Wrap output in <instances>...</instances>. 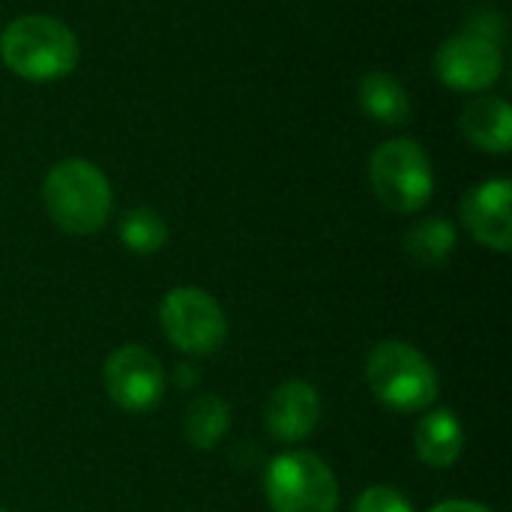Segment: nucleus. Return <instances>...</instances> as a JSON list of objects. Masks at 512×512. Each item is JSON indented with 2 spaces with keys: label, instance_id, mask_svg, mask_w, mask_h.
I'll return each mask as SVG.
<instances>
[{
  "label": "nucleus",
  "instance_id": "obj_8",
  "mask_svg": "<svg viewBox=\"0 0 512 512\" xmlns=\"http://www.w3.org/2000/svg\"><path fill=\"white\" fill-rule=\"evenodd\" d=\"M105 390L111 402L129 414H147L162 402L165 393V375L159 360L141 348V345H123L117 348L102 369Z\"/></svg>",
  "mask_w": 512,
  "mask_h": 512
},
{
  "label": "nucleus",
  "instance_id": "obj_11",
  "mask_svg": "<svg viewBox=\"0 0 512 512\" xmlns=\"http://www.w3.org/2000/svg\"><path fill=\"white\" fill-rule=\"evenodd\" d=\"M465 138L483 153H510L512 147V108L504 96H474L459 117Z\"/></svg>",
  "mask_w": 512,
  "mask_h": 512
},
{
  "label": "nucleus",
  "instance_id": "obj_19",
  "mask_svg": "<svg viewBox=\"0 0 512 512\" xmlns=\"http://www.w3.org/2000/svg\"><path fill=\"white\" fill-rule=\"evenodd\" d=\"M0 512H3V510H0Z\"/></svg>",
  "mask_w": 512,
  "mask_h": 512
},
{
  "label": "nucleus",
  "instance_id": "obj_3",
  "mask_svg": "<svg viewBox=\"0 0 512 512\" xmlns=\"http://www.w3.org/2000/svg\"><path fill=\"white\" fill-rule=\"evenodd\" d=\"M366 381L378 402L393 411H423L438 399L435 366L408 342L387 339L372 348L366 360Z\"/></svg>",
  "mask_w": 512,
  "mask_h": 512
},
{
  "label": "nucleus",
  "instance_id": "obj_18",
  "mask_svg": "<svg viewBox=\"0 0 512 512\" xmlns=\"http://www.w3.org/2000/svg\"><path fill=\"white\" fill-rule=\"evenodd\" d=\"M429 512H492L474 501H444V504H435Z\"/></svg>",
  "mask_w": 512,
  "mask_h": 512
},
{
  "label": "nucleus",
  "instance_id": "obj_7",
  "mask_svg": "<svg viewBox=\"0 0 512 512\" xmlns=\"http://www.w3.org/2000/svg\"><path fill=\"white\" fill-rule=\"evenodd\" d=\"M435 75L450 87L462 93H483L489 90L504 69L501 48L492 36L483 30H462L450 36L435 51Z\"/></svg>",
  "mask_w": 512,
  "mask_h": 512
},
{
  "label": "nucleus",
  "instance_id": "obj_10",
  "mask_svg": "<svg viewBox=\"0 0 512 512\" xmlns=\"http://www.w3.org/2000/svg\"><path fill=\"white\" fill-rule=\"evenodd\" d=\"M318 420H321V399L318 390L306 381L282 384L264 408V426L282 444H297L309 438Z\"/></svg>",
  "mask_w": 512,
  "mask_h": 512
},
{
  "label": "nucleus",
  "instance_id": "obj_13",
  "mask_svg": "<svg viewBox=\"0 0 512 512\" xmlns=\"http://www.w3.org/2000/svg\"><path fill=\"white\" fill-rule=\"evenodd\" d=\"M360 108L366 117H372L381 126H405L411 120V99L405 84L390 75V72H366L360 78V90H357Z\"/></svg>",
  "mask_w": 512,
  "mask_h": 512
},
{
  "label": "nucleus",
  "instance_id": "obj_9",
  "mask_svg": "<svg viewBox=\"0 0 512 512\" xmlns=\"http://www.w3.org/2000/svg\"><path fill=\"white\" fill-rule=\"evenodd\" d=\"M512 183L507 177L483 180L468 195L462 198V219L468 231L474 234L477 243L495 249V252H510L512 243Z\"/></svg>",
  "mask_w": 512,
  "mask_h": 512
},
{
  "label": "nucleus",
  "instance_id": "obj_16",
  "mask_svg": "<svg viewBox=\"0 0 512 512\" xmlns=\"http://www.w3.org/2000/svg\"><path fill=\"white\" fill-rule=\"evenodd\" d=\"M117 234H120V243L129 252H135V255H153V252H159L168 243V225L150 207L126 210L123 219H120Z\"/></svg>",
  "mask_w": 512,
  "mask_h": 512
},
{
  "label": "nucleus",
  "instance_id": "obj_4",
  "mask_svg": "<svg viewBox=\"0 0 512 512\" xmlns=\"http://www.w3.org/2000/svg\"><path fill=\"white\" fill-rule=\"evenodd\" d=\"M369 183L387 210L417 213L432 198L435 174L426 150L414 138H390L369 159Z\"/></svg>",
  "mask_w": 512,
  "mask_h": 512
},
{
  "label": "nucleus",
  "instance_id": "obj_5",
  "mask_svg": "<svg viewBox=\"0 0 512 512\" xmlns=\"http://www.w3.org/2000/svg\"><path fill=\"white\" fill-rule=\"evenodd\" d=\"M264 492L273 512H336L339 483L312 453L276 456L264 471Z\"/></svg>",
  "mask_w": 512,
  "mask_h": 512
},
{
  "label": "nucleus",
  "instance_id": "obj_14",
  "mask_svg": "<svg viewBox=\"0 0 512 512\" xmlns=\"http://www.w3.org/2000/svg\"><path fill=\"white\" fill-rule=\"evenodd\" d=\"M228 426H231V408L213 393L195 396L192 405L186 408L183 432L195 450H213L228 432Z\"/></svg>",
  "mask_w": 512,
  "mask_h": 512
},
{
  "label": "nucleus",
  "instance_id": "obj_2",
  "mask_svg": "<svg viewBox=\"0 0 512 512\" xmlns=\"http://www.w3.org/2000/svg\"><path fill=\"white\" fill-rule=\"evenodd\" d=\"M42 201L51 222L69 234H93L111 216V183L87 159L57 162L42 183Z\"/></svg>",
  "mask_w": 512,
  "mask_h": 512
},
{
  "label": "nucleus",
  "instance_id": "obj_1",
  "mask_svg": "<svg viewBox=\"0 0 512 512\" xmlns=\"http://www.w3.org/2000/svg\"><path fill=\"white\" fill-rule=\"evenodd\" d=\"M75 33L51 15H21L0 36L3 63L27 81L66 78L78 63Z\"/></svg>",
  "mask_w": 512,
  "mask_h": 512
},
{
  "label": "nucleus",
  "instance_id": "obj_12",
  "mask_svg": "<svg viewBox=\"0 0 512 512\" xmlns=\"http://www.w3.org/2000/svg\"><path fill=\"white\" fill-rule=\"evenodd\" d=\"M414 450L429 468H450L465 450V429L450 408L429 411L414 429Z\"/></svg>",
  "mask_w": 512,
  "mask_h": 512
},
{
  "label": "nucleus",
  "instance_id": "obj_17",
  "mask_svg": "<svg viewBox=\"0 0 512 512\" xmlns=\"http://www.w3.org/2000/svg\"><path fill=\"white\" fill-rule=\"evenodd\" d=\"M354 512H414L411 504L405 501V495H399L396 489L390 486H372L366 489L357 504H354Z\"/></svg>",
  "mask_w": 512,
  "mask_h": 512
},
{
  "label": "nucleus",
  "instance_id": "obj_6",
  "mask_svg": "<svg viewBox=\"0 0 512 512\" xmlns=\"http://www.w3.org/2000/svg\"><path fill=\"white\" fill-rule=\"evenodd\" d=\"M159 324L168 342L186 354H213L228 336L219 303L201 288H174L159 303Z\"/></svg>",
  "mask_w": 512,
  "mask_h": 512
},
{
  "label": "nucleus",
  "instance_id": "obj_15",
  "mask_svg": "<svg viewBox=\"0 0 512 512\" xmlns=\"http://www.w3.org/2000/svg\"><path fill=\"white\" fill-rule=\"evenodd\" d=\"M456 249V228L447 219H423L405 234V252L420 267H441Z\"/></svg>",
  "mask_w": 512,
  "mask_h": 512
}]
</instances>
